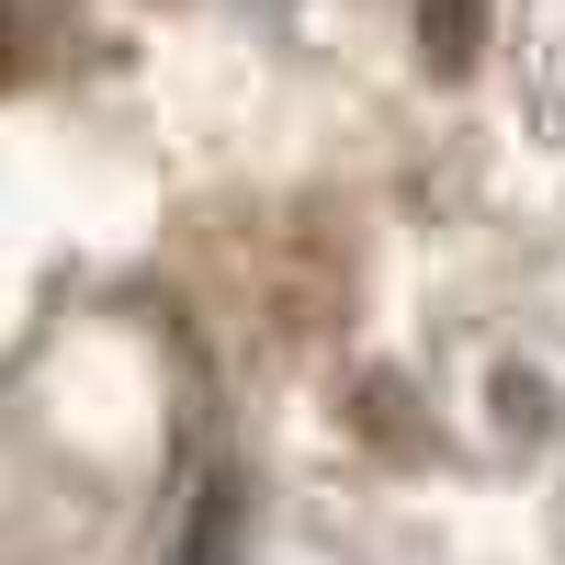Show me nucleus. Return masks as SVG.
I'll return each instance as SVG.
<instances>
[{"mask_svg":"<svg viewBox=\"0 0 565 565\" xmlns=\"http://www.w3.org/2000/svg\"><path fill=\"white\" fill-rule=\"evenodd\" d=\"M476 57H487V0H418V68L463 79Z\"/></svg>","mask_w":565,"mask_h":565,"instance_id":"nucleus-1","label":"nucleus"},{"mask_svg":"<svg viewBox=\"0 0 565 565\" xmlns=\"http://www.w3.org/2000/svg\"><path fill=\"white\" fill-rule=\"evenodd\" d=\"M23 45H34V34H23V0H0V90L23 79Z\"/></svg>","mask_w":565,"mask_h":565,"instance_id":"nucleus-2","label":"nucleus"}]
</instances>
